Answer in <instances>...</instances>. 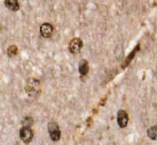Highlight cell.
<instances>
[{"mask_svg": "<svg viewBox=\"0 0 157 145\" xmlns=\"http://www.w3.org/2000/svg\"><path fill=\"white\" fill-rule=\"evenodd\" d=\"M26 92L31 96H36L40 93V83L35 78H30L27 81L26 84Z\"/></svg>", "mask_w": 157, "mask_h": 145, "instance_id": "6da1fadb", "label": "cell"}, {"mask_svg": "<svg viewBox=\"0 0 157 145\" xmlns=\"http://www.w3.org/2000/svg\"><path fill=\"white\" fill-rule=\"evenodd\" d=\"M48 132H49L50 137L52 141L56 142L59 141L60 138V131L58 125L54 122H51L48 124Z\"/></svg>", "mask_w": 157, "mask_h": 145, "instance_id": "7a4b0ae2", "label": "cell"}, {"mask_svg": "<svg viewBox=\"0 0 157 145\" xmlns=\"http://www.w3.org/2000/svg\"><path fill=\"white\" fill-rule=\"evenodd\" d=\"M82 47H83V41L79 37L73 38L68 45V50L70 51V53H72L74 54L80 53Z\"/></svg>", "mask_w": 157, "mask_h": 145, "instance_id": "3957f363", "label": "cell"}, {"mask_svg": "<svg viewBox=\"0 0 157 145\" xmlns=\"http://www.w3.org/2000/svg\"><path fill=\"white\" fill-rule=\"evenodd\" d=\"M20 136L24 143H28L33 138V132L29 127H23L20 132Z\"/></svg>", "mask_w": 157, "mask_h": 145, "instance_id": "277c9868", "label": "cell"}, {"mask_svg": "<svg viewBox=\"0 0 157 145\" xmlns=\"http://www.w3.org/2000/svg\"><path fill=\"white\" fill-rule=\"evenodd\" d=\"M54 28L51 23H44L40 27V34L44 37H50L53 33Z\"/></svg>", "mask_w": 157, "mask_h": 145, "instance_id": "5b68a950", "label": "cell"}, {"mask_svg": "<svg viewBox=\"0 0 157 145\" xmlns=\"http://www.w3.org/2000/svg\"><path fill=\"white\" fill-rule=\"evenodd\" d=\"M117 122L120 127H125L128 124V115L124 111H120L117 114Z\"/></svg>", "mask_w": 157, "mask_h": 145, "instance_id": "8992f818", "label": "cell"}, {"mask_svg": "<svg viewBox=\"0 0 157 145\" xmlns=\"http://www.w3.org/2000/svg\"><path fill=\"white\" fill-rule=\"evenodd\" d=\"M5 6H6V8H8L13 12H16L20 9V5H19L18 0H6Z\"/></svg>", "mask_w": 157, "mask_h": 145, "instance_id": "52a82bcc", "label": "cell"}, {"mask_svg": "<svg viewBox=\"0 0 157 145\" xmlns=\"http://www.w3.org/2000/svg\"><path fill=\"white\" fill-rule=\"evenodd\" d=\"M89 71V65L86 60H81L79 63V72L82 76H85Z\"/></svg>", "mask_w": 157, "mask_h": 145, "instance_id": "ba28073f", "label": "cell"}, {"mask_svg": "<svg viewBox=\"0 0 157 145\" xmlns=\"http://www.w3.org/2000/svg\"><path fill=\"white\" fill-rule=\"evenodd\" d=\"M147 135L149 136L150 139H152V140H156V137H157V127L156 126L155 127H151L149 129L148 131H147Z\"/></svg>", "mask_w": 157, "mask_h": 145, "instance_id": "9c48e42d", "label": "cell"}, {"mask_svg": "<svg viewBox=\"0 0 157 145\" xmlns=\"http://www.w3.org/2000/svg\"><path fill=\"white\" fill-rule=\"evenodd\" d=\"M18 53V48L16 45H11L7 49V54L9 57H14Z\"/></svg>", "mask_w": 157, "mask_h": 145, "instance_id": "30bf717a", "label": "cell"}, {"mask_svg": "<svg viewBox=\"0 0 157 145\" xmlns=\"http://www.w3.org/2000/svg\"><path fill=\"white\" fill-rule=\"evenodd\" d=\"M139 48H140V45H138L136 47H135V49L133 50L130 54H129V56H128V58H127V60H126V64H129V62L131 61L132 60V58L134 57V55H135V53H137V52L139 51Z\"/></svg>", "mask_w": 157, "mask_h": 145, "instance_id": "8fae6325", "label": "cell"}, {"mask_svg": "<svg viewBox=\"0 0 157 145\" xmlns=\"http://www.w3.org/2000/svg\"><path fill=\"white\" fill-rule=\"evenodd\" d=\"M22 124H23L24 127H29V126H31V125L33 124V120H32L31 118H29V117H27V118H25V120H23Z\"/></svg>", "mask_w": 157, "mask_h": 145, "instance_id": "7c38bea8", "label": "cell"}]
</instances>
